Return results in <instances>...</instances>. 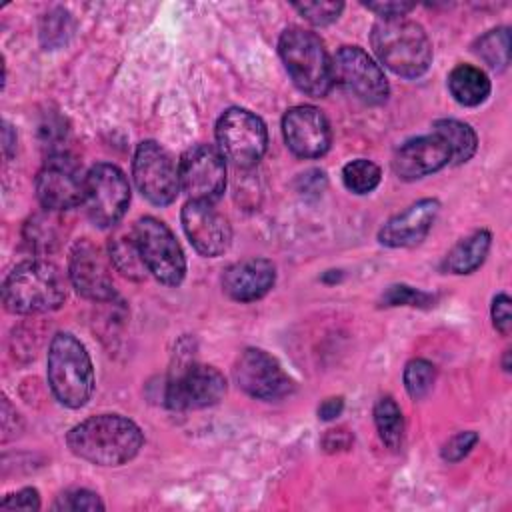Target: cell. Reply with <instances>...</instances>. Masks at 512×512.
<instances>
[{"label": "cell", "instance_id": "obj_32", "mask_svg": "<svg viewBox=\"0 0 512 512\" xmlns=\"http://www.w3.org/2000/svg\"><path fill=\"white\" fill-rule=\"evenodd\" d=\"M478 442V434L472 430L466 432H458L454 434L444 446H442V458L448 462H458L462 460Z\"/></svg>", "mask_w": 512, "mask_h": 512}, {"label": "cell", "instance_id": "obj_36", "mask_svg": "<svg viewBox=\"0 0 512 512\" xmlns=\"http://www.w3.org/2000/svg\"><path fill=\"white\" fill-rule=\"evenodd\" d=\"M352 444V434L346 428H336V430H328L322 446L328 452H336V450H348Z\"/></svg>", "mask_w": 512, "mask_h": 512}, {"label": "cell", "instance_id": "obj_13", "mask_svg": "<svg viewBox=\"0 0 512 512\" xmlns=\"http://www.w3.org/2000/svg\"><path fill=\"white\" fill-rule=\"evenodd\" d=\"M234 380L248 396L260 400H278L292 392L294 382L282 370L278 360L260 348H248L236 362Z\"/></svg>", "mask_w": 512, "mask_h": 512}, {"label": "cell", "instance_id": "obj_30", "mask_svg": "<svg viewBox=\"0 0 512 512\" xmlns=\"http://www.w3.org/2000/svg\"><path fill=\"white\" fill-rule=\"evenodd\" d=\"M54 508L56 510H72V512H78V510L94 512V510H104V504L100 502L98 494L84 490V488H76V490H68V492L60 494Z\"/></svg>", "mask_w": 512, "mask_h": 512}, {"label": "cell", "instance_id": "obj_8", "mask_svg": "<svg viewBox=\"0 0 512 512\" xmlns=\"http://www.w3.org/2000/svg\"><path fill=\"white\" fill-rule=\"evenodd\" d=\"M86 208L94 224L110 228L120 222L130 204V184L124 172L100 162L86 174Z\"/></svg>", "mask_w": 512, "mask_h": 512}, {"label": "cell", "instance_id": "obj_19", "mask_svg": "<svg viewBox=\"0 0 512 512\" xmlns=\"http://www.w3.org/2000/svg\"><path fill=\"white\" fill-rule=\"evenodd\" d=\"M438 210H440V202L434 198H424L414 202L404 212L392 216L380 228L378 232L380 244L390 248H406V246L420 244L428 236L438 216Z\"/></svg>", "mask_w": 512, "mask_h": 512}, {"label": "cell", "instance_id": "obj_27", "mask_svg": "<svg viewBox=\"0 0 512 512\" xmlns=\"http://www.w3.org/2000/svg\"><path fill=\"white\" fill-rule=\"evenodd\" d=\"M380 168L366 158H356L342 168L344 186L354 194H368L380 184Z\"/></svg>", "mask_w": 512, "mask_h": 512}, {"label": "cell", "instance_id": "obj_26", "mask_svg": "<svg viewBox=\"0 0 512 512\" xmlns=\"http://www.w3.org/2000/svg\"><path fill=\"white\" fill-rule=\"evenodd\" d=\"M474 52L492 70H504L510 62V32L508 28H494L478 38Z\"/></svg>", "mask_w": 512, "mask_h": 512}, {"label": "cell", "instance_id": "obj_18", "mask_svg": "<svg viewBox=\"0 0 512 512\" xmlns=\"http://www.w3.org/2000/svg\"><path fill=\"white\" fill-rule=\"evenodd\" d=\"M450 162V150L434 132L404 142L392 160V168L402 180H418L438 172Z\"/></svg>", "mask_w": 512, "mask_h": 512}, {"label": "cell", "instance_id": "obj_21", "mask_svg": "<svg viewBox=\"0 0 512 512\" xmlns=\"http://www.w3.org/2000/svg\"><path fill=\"white\" fill-rule=\"evenodd\" d=\"M492 244L488 230H476L470 236L462 238L442 260V270L450 274H470L486 258Z\"/></svg>", "mask_w": 512, "mask_h": 512}, {"label": "cell", "instance_id": "obj_35", "mask_svg": "<svg viewBox=\"0 0 512 512\" xmlns=\"http://www.w3.org/2000/svg\"><path fill=\"white\" fill-rule=\"evenodd\" d=\"M366 8L376 12L380 18H402L414 8V4H408V2H368Z\"/></svg>", "mask_w": 512, "mask_h": 512}, {"label": "cell", "instance_id": "obj_31", "mask_svg": "<svg viewBox=\"0 0 512 512\" xmlns=\"http://www.w3.org/2000/svg\"><path fill=\"white\" fill-rule=\"evenodd\" d=\"M294 8L308 22H312L316 26H326L340 16L344 4L342 2H304V4H296Z\"/></svg>", "mask_w": 512, "mask_h": 512}, {"label": "cell", "instance_id": "obj_33", "mask_svg": "<svg viewBox=\"0 0 512 512\" xmlns=\"http://www.w3.org/2000/svg\"><path fill=\"white\" fill-rule=\"evenodd\" d=\"M492 322L500 334H504V336L510 334L512 310H510V298L504 292L494 296V300H492Z\"/></svg>", "mask_w": 512, "mask_h": 512}, {"label": "cell", "instance_id": "obj_9", "mask_svg": "<svg viewBox=\"0 0 512 512\" xmlns=\"http://www.w3.org/2000/svg\"><path fill=\"white\" fill-rule=\"evenodd\" d=\"M132 174L142 196L156 206L170 204L180 190L178 168L172 156L154 140H144L138 144Z\"/></svg>", "mask_w": 512, "mask_h": 512}, {"label": "cell", "instance_id": "obj_22", "mask_svg": "<svg viewBox=\"0 0 512 512\" xmlns=\"http://www.w3.org/2000/svg\"><path fill=\"white\" fill-rule=\"evenodd\" d=\"M448 90L462 106H478L490 94V80L484 70L472 64H458L448 76Z\"/></svg>", "mask_w": 512, "mask_h": 512}, {"label": "cell", "instance_id": "obj_28", "mask_svg": "<svg viewBox=\"0 0 512 512\" xmlns=\"http://www.w3.org/2000/svg\"><path fill=\"white\" fill-rule=\"evenodd\" d=\"M436 380V368L424 358H414L404 368V386L414 400L424 398Z\"/></svg>", "mask_w": 512, "mask_h": 512}, {"label": "cell", "instance_id": "obj_6", "mask_svg": "<svg viewBox=\"0 0 512 512\" xmlns=\"http://www.w3.org/2000/svg\"><path fill=\"white\" fill-rule=\"evenodd\" d=\"M132 234L146 270L166 286H176L186 274V260L172 230L158 218L144 216L132 226Z\"/></svg>", "mask_w": 512, "mask_h": 512}, {"label": "cell", "instance_id": "obj_15", "mask_svg": "<svg viewBox=\"0 0 512 512\" xmlns=\"http://www.w3.org/2000/svg\"><path fill=\"white\" fill-rule=\"evenodd\" d=\"M110 264L102 248L90 240L74 244L68 262V276L76 292L88 300L106 302L116 296Z\"/></svg>", "mask_w": 512, "mask_h": 512}, {"label": "cell", "instance_id": "obj_11", "mask_svg": "<svg viewBox=\"0 0 512 512\" xmlns=\"http://www.w3.org/2000/svg\"><path fill=\"white\" fill-rule=\"evenodd\" d=\"M178 178L190 200L214 204L226 188L224 156L214 146L196 144L182 154Z\"/></svg>", "mask_w": 512, "mask_h": 512}, {"label": "cell", "instance_id": "obj_25", "mask_svg": "<svg viewBox=\"0 0 512 512\" xmlns=\"http://www.w3.org/2000/svg\"><path fill=\"white\" fill-rule=\"evenodd\" d=\"M374 422L378 428V434L382 438V442L392 448L398 450L404 442V416L400 406L396 404L394 398L384 396L376 402L374 406Z\"/></svg>", "mask_w": 512, "mask_h": 512}, {"label": "cell", "instance_id": "obj_23", "mask_svg": "<svg viewBox=\"0 0 512 512\" xmlns=\"http://www.w3.org/2000/svg\"><path fill=\"white\" fill-rule=\"evenodd\" d=\"M432 132L444 140V144L450 150V160L454 164H462L470 160L472 154L476 152V144H478L476 132L466 122H460L454 118H442L434 122Z\"/></svg>", "mask_w": 512, "mask_h": 512}, {"label": "cell", "instance_id": "obj_10", "mask_svg": "<svg viewBox=\"0 0 512 512\" xmlns=\"http://www.w3.org/2000/svg\"><path fill=\"white\" fill-rule=\"evenodd\" d=\"M332 78L366 104H382L390 92L384 70L358 46H342L336 52Z\"/></svg>", "mask_w": 512, "mask_h": 512}, {"label": "cell", "instance_id": "obj_34", "mask_svg": "<svg viewBox=\"0 0 512 512\" xmlns=\"http://www.w3.org/2000/svg\"><path fill=\"white\" fill-rule=\"evenodd\" d=\"M2 508H18V510H38L40 496L36 488H22L10 496H6L0 504Z\"/></svg>", "mask_w": 512, "mask_h": 512}, {"label": "cell", "instance_id": "obj_38", "mask_svg": "<svg viewBox=\"0 0 512 512\" xmlns=\"http://www.w3.org/2000/svg\"><path fill=\"white\" fill-rule=\"evenodd\" d=\"M10 134H12L10 126H8V124H4V150H6V154L10 152V148H12V146H14V142H16V138H12Z\"/></svg>", "mask_w": 512, "mask_h": 512}, {"label": "cell", "instance_id": "obj_17", "mask_svg": "<svg viewBox=\"0 0 512 512\" xmlns=\"http://www.w3.org/2000/svg\"><path fill=\"white\" fill-rule=\"evenodd\" d=\"M182 226L188 240L202 256L222 254L232 238L226 216L218 212L210 202L190 200L182 208Z\"/></svg>", "mask_w": 512, "mask_h": 512}, {"label": "cell", "instance_id": "obj_12", "mask_svg": "<svg viewBox=\"0 0 512 512\" xmlns=\"http://www.w3.org/2000/svg\"><path fill=\"white\" fill-rule=\"evenodd\" d=\"M36 194L46 210L74 208L86 198V176L68 156H50L36 176Z\"/></svg>", "mask_w": 512, "mask_h": 512}, {"label": "cell", "instance_id": "obj_14", "mask_svg": "<svg viewBox=\"0 0 512 512\" xmlns=\"http://www.w3.org/2000/svg\"><path fill=\"white\" fill-rule=\"evenodd\" d=\"M224 394L226 380L220 370L206 364H192L168 382L164 402L174 410H196L220 402Z\"/></svg>", "mask_w": 512, "mask_h": 512}, {"label": "cell", "instance_id": "obj_24", "mask_svg": "<svg viewBox=\"0 0 512 512\" xmlns=\"http://www.w3.org/2000/svg\"><path fill=\"white\" fill-rule=\"evenodd\" d=\"M108 258L110 262L116 266L118 272H122L124 276L132 278V280H140L144 278V274L148 272L144 266V260L140 256V250L136 246L134 234H126V232H118L110 238L108 244Z\"/></svg>", "mask_w": 512, "mask_h": 512}, {"label": "cell", "instance_id": "obj_5", "mask_svg": "<svg viewBox=\"0 0 512 512\" xmlns=\"http://www.w3.org/2000/svg\"><path fill=\"white\" fill-rule=\"evenodd\" d=\"M278 50L290 78L304 94L322 98L330 92L334 84L332 58L314 32L288 28L280 36Z\"/></svg>", "mask_w": 512, "mask_h": 512}, {"label": "cell", "instance_id": "obj_4", "mask_svg": "<svg viewBox=\"0 0 512 512\" xmlns=\"http://www.w3.org/2000/svg\"><path fill=\"white\" fill-rule=\"evenodd\" d=\"M48 384L68 408L84 406L94 390V368L84 344L70 332H58L48 348Z\"/></svg>", "mask_w": 512, "mask_h": 512}, {"label": "cell", "instance_id": "obj_2", "mask_svg": "<svg viewBox=\"0 0 512 512\" xmlns=\"http://www.w3.org/2000/svg\"><path fill=\"white\" fill-rule=\"evenodd\" d=\"M372 48L380 62L404 78L422 76L432 62V44L424 28L402 18H380L372 26Z\"/></svg>", "mask_w": 512, "mask_h": 512}, {"label": "cell", "instance_id": "obj_16", "mask_svg": "<svg viewBox=\"0 0 512 512\" xmlns=\"http://www.w3.org/2000/svg\"><path fill=\"white\" fill-rule=\"evenodd\" d=\"M282 132L288 148L300 158H318L330 148L332 132L322 110L302 104L286 110Z\"/></svg>", "mask_w": 512, "mask_h": 512}, {"label": "cell", "instance_id": "obj_29", "mask_svg": "<svg viewBox=\"0 0 512 512\" xmlns=\"http://www.w3.org/2000/svg\"><path fill=\"white\" fill-rule=\"evenodd\" d=\"M434 304V296L406 286V284H394L382 294V306H418V308H428Z\"/></svg>", "mask_w": 512, "mask_h": 512}, {"label": "cell", "instance_id": "obj_3", "mask_svg": "<svg viewBox=\"0 0 512 512\" xmlns=\"http://www.w3.org/2000/svg\"><path fill=\"white\" fill-rule=\"evenodd\" d=\"M66 280L62 272L44 260L18 264L4 280L2 300L14 314H40L62 306Z\"/></svg>", "mask_w": 512, "mask_h": 512}, {"label": "cell", "instance_id": "obj_1", "mask_svg": "<svg viewBox=\"0 0 512 512\" xmlns=\"http://www.w3.org/2000/svg\"><path fill=\"white\" fill-rule=\"evenodd\" d=\"M68 448L78 458L98 466H120L142 448L140 428L120 414H98L76 424L66 436Z\"/></svg>", "mask_w": 512, "mask_h": 512}, {"label": "cell", "instance_id": "obj_37", "mask_svg": "<svg viewBox=\"0 0 512 512\" xmlns=\"http://www.w3.org/2000/svg\"><path fill=\"white\" fill-rule=\"evenodd\" d=\"M344 408V398L342 396H334V398H326L320 408H318V416L322 420H334L336 416H340Z\"/></svg>", "mask_w": 512, "mask_h": 512}, {"label": "cell", "instance_id": "obj_7", "mask_svg": "<svg viewBox=\"0 0 512 512\" xmlns=\"http://www.w3.org/2000/svg\"><path fill=\"white\" fill-rule=\"evenodd\" d=\"M218 152L238 168L254 166L266 152V124L244 108H228L216 124Z\"/></svg>", "mask_w": 512, "mask_h": 512}, {"label": "cell", "instance_id": "obj_20", "mask_svg": "<svg viewBox=\"0 0 512 512\" xmlns=\"http://www.w3.org/2000/svg\"><path fill=\"white\" fill-rule=\"evenodd\" d=\"M276 280V268L266 258H246L230 264L222 274L224 292L236 302L262 298Z\"/></svg>", "mask_w": 512, "mask_h": 512}]
</instances>
